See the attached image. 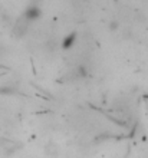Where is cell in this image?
Segmentation results:
<instances>
[{
  "label": "cell",
  "mask_w": 148,
  "mask_h": 158,
  "mask_svg": "<svg viewBox=\"0 0 148 158\" xmlns=\"http://www.w3.org/2000/svg\"><path fill=\"white\" fill-rule=\"evenodd\" d=\"M88 69H87V66H78L76 68V71H75V75H76V78H79V79H85L88 76Z\"/></svg>",
  "instance_id": "3"
},
{
  "label": "cell",
  "mask_w": 148,
  "mask_h": 158,
  "mask_svg": "<svg viewBox=\"0 0 148 158\" xmlns=\"http://www.w3.org/2000/svg\"><path fill=\"white\" fill-rule=\"evenodd\" d=\"M76 42H78V33L76 32H70L62 40V49H70V48H74L76 45Z\"/></svg>",
  "instance_id": "2"
},
{
  "label": "cell",
  "mask_w": 148,
  "mask_h": 158,
  "mask_svg": "<svg viewBox=\"0 0 148 158\" xmlns=\"http://www.w3.org/2000/svg\"><path fill=\"white\" fill-rule=\"evenodd\" d=\"M43 16V9H42L40 3L37 2H32L25 7L23 13H22V19H25L27 23H33V22H37L40 17Z\"/></svg>",
  "instance_id": "1"
},
{
  "label": "cell",
  "mask_w": 148,
  "mask_h": 158,
  "mask_svg": "<svg viewBox=\"0 0 148 158\" xmlns=\"http://www.w3.org/2000/svg\"><path fill=\"white\" fill-rule=\"evenodd\" d=\"M109 29H111V30H116V29H118V23H116V22L114 20V22L111 23V25H109Z\"/></svg>",
  "instance_id": "4"
}]
</instances>
